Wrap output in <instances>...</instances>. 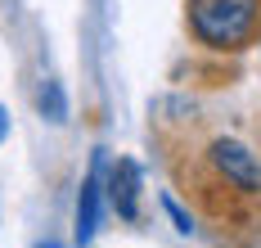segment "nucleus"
<instances>
[{
    "label": "nucleus",
    "instance_id": "f257e3e1",
    "mask_svg": "<svg viewBox=\"0 0 261 248\" xmlns=\"http://www.w3.org/2000/svg\"><path fill=\"white\" fill-rule=\"evenodd\" d=\"M257 5L261 0H189L194 36L216 50H234L257 28Z\"/></svg>",
    "mask_w": 261,
    "mask_h": 248
},
{
    "label": "nucleus",
    "instance_id": "f03ea898",
    "mask_svg": "<svg viewBox=\"0 0 261 248\" xmlns=\"http://www.w3.org/2000/svg\"><path fill=\"white\" fill-rule=\"evenodd\" d=\"M212 163H216V171L230 181V185H239V190H261V163L257 154L248 149V144H239V140H216L212 144Z\"/></svg>",
    "mask_w": 261,
    "mask_h": 248
},
{
    "label": "nucleus",
    "instance_id": "7ed1b4c3",
    "mask_svg": "<svg viewBox=\"0 0 261 248\" xmlns=\"http://www.w3.org/2000/svg\"><path fill=\"white\" fill-rule=\"evenodd\" d=\"M108 203H113L117 217H126V221L140 217V167L130 158H117V167H113V176H108Z\"/></svg>",
    "mask_w": 261,
    "mask_h": 248
},
{
    "label": "nucleus",
    "instance_id": "20e7f679",
    "mask_svg": "<svg viewBox=\"0 0 261 248\" xmlns=\"http://www.w3.org/2000/svg\"><path fill=\"white\" fill-rule=\"evenodd\" d=\"M99 221V163L90 167V176L81 181V199H77V244H90Z\"/></svg>",
    "mask_w": 261,
    "mask_h": 248
},
{
    "label": "nucleus",
    "instance_id": "39448f33",
    "mask_svg": "<svg viewBox=\"0 0 261 248\" xmlns=\"http://www.w3.org/2000/svg\"><path fill=\"white\" fill-rule=\"evenodd\" d=\"M41 117L45 122H68V100H63V86L59 82L41 86Z\"/></svg>",
    "mask_w": 261,
    "mask_h": 248
},
{
    "label": "nucleus",
    "instance_id": "423d86ee",
    "mask_svg": "<svg viewBox=\"0 0 261 248\" xmlns=\"http://www.w3.org/2000/svg\"><path fill=\"white\" fill-rule=\"evenodd\" d=\"M162 208H167V217L176 221V230H180V235H189V230H194V226H189V217L180 212V203H176V199H162Z\"/></svg>",
    "mask_w": 261,
    "mask_h": 248
},
{
    "label": "nucleus",
    "instance_id": "0eeeda50",
    "mask_svg": "<svg viewBox=\"0 0 261 248\" xmlns=\"http://www.w3.org/2000/svg\"><path fill=\"white\" fill-rule=\"evenodd\" d=\"M5 136H9V113L0 109V140H5Z\"/></svg>",
    "mask_w": 261,
    "mask_h": 248
}]
</instances>
